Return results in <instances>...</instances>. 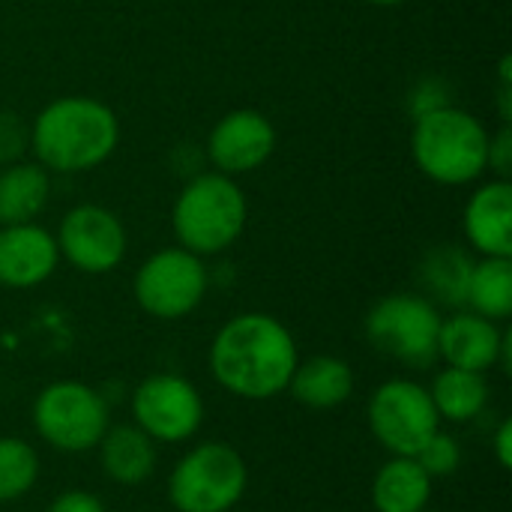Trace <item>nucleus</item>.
Instances as JSON below:
<instances>
[{"mask_svg": "<svg viewBox=\"0 0 512 512\" xmlns=\"http://www.w3.org/2000/svg\"><path fill=\"white\" fill-rule=\"evenodd\" d=\"M57 252L81 273H111L126 255V228L108 207L78 204L57 231Z\"/></svg>", "mask_w": 512, "mask_h": 512, "instance_id": "9b49d317", "label": "nucleus"}, {"mask_svg": "<svg viewBox=\"0 0 512 512\" xmlns=\"http://www.w3.org/2000/svg\"><path fill=\"white\" fill-rule=\"evenodd\" d=\"M276 150V129L273 123L252 108H237L225 114L207 141L210 162L219 174L237 177L261 168Z\"/></svg>", "mask_w": 512, "mask_h": 512, "instance_id": "f8f14e48", "label": "nucleus"}, {"mask_svg": "<svg viewBox=\"0 0 512 512\" xmlns=\"http://www.w3.org/2000/svg\"><path fill=\"white\" fill-rule=\"evenodd\" d=\"M465 237L483 258L512 255V183L489 180L480 186L465 207Z\"/></svg>", "mask_w": 512, "mask_h": 512, "instance_id": "2eb2a0df", "label": "nucleus"}, {"mask_svg": "<svg viewBox=\"0 0 512 512\" xmlns=\"http://www.w3.org/2000/svg\"><path fill=\"white\" fill-rule=\"evenodd\" d=\"M297 369L291 330L264 312L231 318L210 345V372L219 387L240 399L264 402L288 390Z\"/></svg>", "mask_w": 512, "mask_h": 512, "instance_id": "f257e3e1", "label": "nucleus"}, {"mask_svg": "<svg viewBox=\"0 0 512 512\" xmlns=\"http://www.w3.org/2000/svg\"><path fill=\"white\" fill-rule=\"evenodd\" d=\"M423 512H426V510H423Z\"/></svg>", "mask_w": 512, "mask_h": 512, "instance_id": "c85d7f7f", "label": "nucleus"}, {"mask_svg": "<svg viewBox=\"0 0 512 512\" xmlns=\"http://www.w3.org/2000/svg\"><path fill=\"white\" fill-rule=\"evenodd\" d=\"M495 459L504 471L512 465V420H504L495 435Z\"/></svg>", "mask_w": 512, "mask_h": 512, "instance_id": "bb28decb", "label": "nucleus"}, {"mask_svg": "<svg viewBox=\"0 0 512 512\" xmlns=\"http://www.w3.org/2000/svg\"><path fill=\"white\" fill-rule=\"evenodd\" d=\"M249 204L234 177L210 171L198 174L174 201L171 225L183 249L195 255L225 252L246 228Z\"/></svg>", "mask_w": 512, "mask_h": 512, "instance_id": "20e7f679", "label": "nucleus"}, {"mask_svg": "<svg viewBox=\"0 0 512 512\" xmlns=\"http://www.w3.org/2000/svg\"><path fill=\"white\" fill-rule=\"evenodd\" d=\"M369 429L393 456H417L420 447L441 429L432 396L417 381H387L369 399Z\"/></svg>", "mask_w": 512, "mask_h": 512, "instance_id": "1a4fd4ad", "label": "nucleus"}, {"mask_svg": "<svg viewBox=\"0 0 512 512\" xmlns=\"http://www.w3.org/2000/svg\"><path fill=\"white\" fill-rule=\"evenodd\" d=\"M243 456L219 441L192 447L168 477V501L177 512H228L246 492Z\"/></svg>", "mask_w": 512, "mask_h": 512, "instance_id": "39448f33", "label": "nucleus"}, {"mask_svg": "<svg viewBox=\"0 0 512 512\" xmlns=\"http://www.w3.org/2000/svg\"><path fill=\"white\" fill-rule=\"evenodd\" d=\"M120 141L117 114L93 96H60L48 102L30 132L36 162L45 171L78 174L102 165Z\"/></svg>", "mask_w": 512, "mask_h": 512, "instance_id": "f03ea898", "label": "nucleus"}, {"mask_svg": "<svg viewBox=\"0 0 512 512\" xmlns=\"http://www.w3.org/2000/svg\"><path fill=\"white\" fill-rule=\"evenodd\" d=\"M96 447L102 471L120 486H138L156 468V441L138 426H114Z\"/></svg>", "mask_w": 512, "mask_h": 512, "instance_id": "dca6fc26", "label": "nucleus"}, {"mask_svg": "<svg viewBox=\"0 0 512 512\" xmlns=\"http://www.w3.org/2000/svg\"><path fill=\"white\" fill-rule=\"evenodd\" d=\"M207 294V267L201 255L171 246L150 255L135 273V300L138 306L162 321L186 318L198 309Z\"/></svg>", "mask_w": 512, "mask_h": 512, "instance_id": "6e6552de", "label": "nucleus"}, {"mask_svg": "<svg viewBox=\"0 0 512 512\" xmlns=\"http://www.w3.org/2000/svg\"><path fill=\"white\" fill-rule=\"evenodd\" d=\"M429 396H432L438 417H444L450 423H468L483 414V408L489 402V384H486L483 372L447 366L444 372L435 375Z\"/></svg>", "mask_w": 512, "mask_h": 512, "instance_id": "aec40b11", "label": "nucleus"}, {"mask_svg": "<svg viewBox=\"0 0 512 512\" xmlns=\"http://www.w3.org/2000/svg\"><path fill=\"white\" fill-rule=\"evenodd\" d=\"M132 417L159 444L189 441L204 420L198 390L180 375H150L132 393Z\"/></svg>", "mask_w": 512, "mask_h": 512, "instance_id": "9d476101", "label": "nucleus"}, {"mask_svg": "<svg viewBox=\"0 0 512 512\" xmlns=\"http://www.w3.org/2000/svg\"><path fill=\"white\" fill-rule=\"evenodd\" d=\"M51 180L39 162H18L0 171V225L33 222L48 204Z\"/></svg>", "mask_w": 512, "mask_h": 512, "instance_id": "6ab92c4d", "label": "nucleus"}, {"mask_svg": "<svg viewBox=\"0 0 512 512\" xmlns=\"http://www.w3.org/2000/svg\"><path fill=\"white\" fill-rule=\"evenodd\" d=\"M471 309L489 321H504L512 312V261L510 258H483L474 264L468 279Z\"/></svg>", "mask_w": 512, "mask_h": 512, "instance_id": "4be33fe9", "label": "nucleus"}, {"mask_svg": "<svg viewBox=\"0 0 512 512\" xmlns=\"http://www.w3.org/2000/svg\"><path fill=\"white\" fill-rule=\"evenodd\" d=\"M417 462H420V468L435 480V477H450V474H456L459 471V465H462V447H459V441L453 438V435H447V432H435L423 447H420V453L414 456Z\"/></svg>", "mask_w": 512, "mask_h": 512, "instance_id": "b1692460", "label": "nucleus"}, {"mask_svg": "<svg viewBox=\"0 0 512 512\" xmlns=\"http://www.w3.org/2000/svg\"><path fill=\"white\" fill-rule=\"evenodd\" d=\"M60 252L51 231L36 222L0 228V285L33 288L57 270Z\"/></svg>", "mask_w": 512, "mask_h": 512, "instance_id": "ddd939ff", "label": "nucleus"}, {"mask_svg": "<svg viewBox=\"0 0 512 512\" xmlns=\"http://www.w3.org/2000/svg\"><path fill=\"white\" fill-rule=\"evenodd\" d=\"M288 390L306 408H339L354 393V372L339 357H312L306 363H297Z\"/></svg>", "mask_w": 512, "mask_h": 512, "instance_id": "f3484780", "label": "nucleus"}, {"mask_svg": "<svg viewBox=\"0 0 512 512\" xmlns=\"http://www.w3.org/2000/svg\"><path fill=\"white\" fill-rule=\"evenodd\" d=\"M372 6H399V3H405V0H369Z\"/></svg>", "mask_w": 512, "mask_h": 512, "instance_id": "cd10ccee", "label": "nucleus"}, {"mask_svg": "<svg viewBox=\"0 0 512 512\" xmlns=\"http://www.w3.org/2000/svg\"><path fill=\"white\" fill-rule=\"evenodd\" d=\"M39 477V456L24 438H0V504L24 498Z\"/></svg>", "mask_w": 512, "mask_h": 512, "instance_id": "5701e85b", "label": "nucleus"}, {"mask_svg": "<svg viewBox=\"0 0 512 512\" xmlns=\"http://www.w3.org/2000/svg\"><path fill=\"white\" fill-rule=\"evenodd\" d=\"M432 498V477L414 456H393L372 480V504L378 512H423Z\"/></svg>", "mask_w": 512, "mask_h": 512, "instance_id": "a211bd4d", "label": "nucleus"}, {"mask_svg": "<svg viewBox=\"0 0 512 512\" xmlns=\"http://www.w3.org/2000/svg\"><path fill=\"white\" fill-rule=\"evenodd\" d=\"M474 261L459 246H438L420 264V282L432 303L441 306H465L468 300V279Z\"/></svg>", "mask_w": 512, "mask_h": 512, "instance_id": "412c9836", "label": "nucleus"}, {"mask_svg": "<svg viewBox=\"0 0 512 512\" xmlns=\"http://www.w3.org/2000/svg\"><path fill=\"white\" fill-rule=\"evenodd\" d=\"M33 426L54 450L84 453L108 432V405L81 381H54L33 402Z\"/></svg>", "mask_w": 512, "mask_h": 512, "instance_id": "0eeeda50", "label": "nucleus"}, {"mask_svg": "<svg viewBox=\"0 0 512 512\" xmlns=\"http://www.w3.org/2000/svg\"><path fill=\"white\" fill-rule=\"evenodd\" d=\"M441 315L429 297L420 294H390L372 306L366 315L369 342L411 369H426L438 357Z\"/></svg>", "mask_w": 512, "mask_h": 512, "instance_id": "423d86ee", "label": "nucleus"}, {"mask_svg": "<svg viewBox=\"0 0 512 512\" xmlns=\"http://www.w3.org/2000/svg\"><path fill=\"white\" fill-rule=\"evenodd\" d=\"M489 129L465 108L435 105L420 111L411 132L417 168L444 186H465L489 168Z\"/></svg>", "mask_w": 512, "mask_h": 512, "instance_id": "7ed1b4c3", "label": "nucleus"}, {"mask_svg": "<svg viewBox=\"0 0 512 512\" xmlns=\"http://www.w3.org/2000/svg\"><path fill=\"white\" fill-rule=\"evenodd\" d=\"M489 168H495L501 174V180H507L512 171V132L510 126H504L495 138H489Z\"/></svg>", "mask_w": 512, "mask_h": 512, "instance_id": "393cba45", "label": "nucleus"}, {"mask_svg": "<svg viewBox=\"0 0 512 512\" xmlns=\"http://www.w3.org/2000/svg\"><path fill=\"white\" fill-rule=\"evenodd\" d=\"M48 512H105V504L96 495H90V492L69 489V492H63L60 498L51 501Z\"/></svg>", "mask_w": 512, "mask_h": 512, "instance_id": "a878e982", "label": "nucleus"}, {"mask_svg": "<svg viewBox=\"0 0 512 512\" xmlns=\"http://www.w3.org/2000/svg\"><path fill=\"white\" fill-rule=\"evenodd\" d=\"M501 345L504 333L498 330V324L477 312H459L441 321L438 357H444L453 369L489 372L501 360Z\"/></svg>", "mask_w": 512, "mask_h": 512, "instance_id": "4468645a", "label": "nucleus"}]
</instances>
